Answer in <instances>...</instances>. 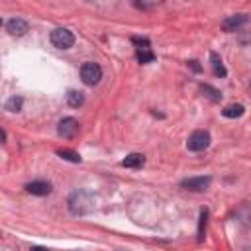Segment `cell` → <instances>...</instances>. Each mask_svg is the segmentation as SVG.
I'll use <instances>...</instances> for the list:
<instances>
[{
  "mask_svg": "<svg viewBox=\"0 0 251 251\" xmlns=\"http://www.w3.org/2000/svg\"><path fill=\"white\" fill-rule=\"evenodd\" d=\"M100 78H102V67H100L98 63H92V61L82 63V67H80V80H82L86 86L98 84Z\"/></svg>",
  "mask_w": 251,
  "mask_h": 251,
  "instance_id": "obj_1",
  "label": "cell"
},
{
  "mask_svg": "<svg viewBox=\"0 0 251 251\" xmlns=\"http://www.w3.org/2000/svg\"><path fill=\"white\" fill-rule=\"evenodd\" d=\"M51 43L57 49H69V47L75 45V35L67 27H57V29L51 31Z\"/></svg>",
  "mask_w": 251,
  "mask_h": 251,
  "instance_id": "obj_2",
  "label": "cell"
},
{
  "mask_svg": "<svg viewBox=\"0 0 251 251\" xmlns=\"http://www.w3.org/2000/svg\"><path fill=\"white\" fill-rule=\"evenodd\" d=\"M210 133L206 131V129H196V131H192L190 135H188V141H186V147L190 149V151H204V149H208V145H210Z\"/></svg>",
  "mask_w": 251,
  "mask_h": 251,
  "instance_id": "obj_3",
  "label": "cell"
},
{
  "mask_svg": "<svg viewBox=\"0 0 251 251\" xmlns=\"http://www.w3.org/2000/svg\"><path fill=\"white\" fill-rule=\"evenodd\" d=\"M131 41L137 45V61L139 63L147 65V63H153L155 61V55H153V51L149 47V39H145V37H133Z\"/></svg>",
  "mask_w": 251,
  "mask_h": 251,
  "instance_id": "obj_4",
  "label": "cell"
},
{
  "mask_svg": "<svg viewBox=\"0 0 251 251\" xmlns=\"http://www.w3.org/2000/svg\"><path fill=\"white\" fill-rule=\"evenodd\" d=\"M247 14H235V16H227L226 20H222V29L227 31V33H233V31H239L245 24H247Z\"/></svg>",
  "mask_w": 251,
  "mask_h": 251,
  "instance_id": "obj_5",
  "label": "cell"
},
{
  "mask_svg": "<svg viewBox=\"0 0 251 251\" xmlns=\"http://www.w3.org/2000/svg\"><path fill=\"white\" fill-rule=\"evenodd\" d=\"M57 133L65 139H71L78 133V122L75 118H63L59 124H57Z\"/></svg>",
  "mask_w": 251,
  "mask_h": 251,
  "instance_id": "obj_6",
  "label": "cell"
},
{
  "mask_svg": "<svg viewBox=\"0 0 251 251\" xmlns=\"http://www.w3.org/2000/svg\"><path fill=\"white\" fill-rule=\"evenodd\" d=\"M210 182H212L210 176H192V178H184V180L180 182V186L186 188V190L202 192V190H206V188L210 186Z\"/></svg>",
  "mask_w": 251,
  "mask_h": 251,
  "instance_id": "obj_7",
  "label": "cell"
},
{
  "mask_svg": "<svg viewBox=\"0 0 251 251\" xmlns=\"http://www.w3.org/2000/svg\"><path fill=\"white\" fill-rule=\"evenodd\" d=\"M6 29H8L10 35L22 37V35H25L29 31V24L25 20H22V18H12V20L6 22Z\"/></svg>",
  "mask_w": 251,
  "mask_h": 251,
  "instance_id": "obj_8",
  "label": "cell"
},
{
  "mask_svg": "<svg viewBox=\"0 0 251 251\" xmlns=\"http://www.w3.org/2000/svg\"><path fill=\"white\" fill-rule=\"evenodd\" d=\"M25 190L33 196H47L51 192V182L47 180H31L25 184Z\"/></svg>",
  "mask_w": 251,
  "mask_h": 251,
  "instance_id": "obj_9",
  "label": "cell"
},
{
  "mask_svg": "<svg viewBox=\"0 0 251 251\" xmlns=\"http://www.w3.org/2000/svg\"><path fill=\"white\" fill-rule=\"evenodd\" d=\"M145 163V157L141 153H129L126 159H122V167H127V169H137Z\"/></svg>",
  "mask_w": 251,
  "mask_h": 251,
  "instance_id": "obj_10",
  "label": "cell"
},
{
  "mask_svg": "<svg viewBox=\"0 0 251 251\" xmlns=\"http://www.w3.org/2000/svg\"><path fill=\"white\" fill-rule=\"evenodd\" d=\"M82 196H84V192H75V194L71 196V200H69V208H71V212L76 214V216L86 212V208H82Z\"/></svg>",
  "mask_w": 251,
  "mask_h": 251,
  "instance_id": "obj_11",
  "label": "cell"
},
{
  "mask_svg": "<svg viewBox=\"0 0 251 251\" xmlns=\"http://www.w3.org/2000/svg\"><path fill=\"white\" fill-rule=\"evenodd\" d=\"M210 63H212V71H214V75L216 76H226L227 75V71H226V67H224V63H222V59H220V55L218 53H210Z\"/></svg>",
  "mask_w": 251,
  "mask_h": 251,
  "instance_id": "obj_12",
  "label": "cell"
},
{
  "mask_svg": "<svg viewBox=\"0 0 251 251\" xmlns=\"http://www.w3.org/2000/svg\"><path fill=\"white\" fill-rule=\"evenodd\" d=\"M67 104H69L71 108L82 106V104H84V94H82L80 90H69V92H67Z\"/></svg>",
  "mask_w": 251,
  "mask_h": 251,
  "instance_id": "obj_13",
  "label": "cell"
},
{
  "mask_svg": "<svg viewBox=\"0 0 251 251\" xmlns=\"http://www.w3.org/2000/svg\"><path fill=\"white\" fill-rule=\"evenodd\" d=\"M243 112H245V108L241 104H227L222 110V116L224 118H239V116H243Z\"/></svg>",
  "mask_w": 251,
  "mask_h": 251,
  "instance_id": "obj_14",
  "label": "cell"
},
{
  "mask_svg": "<svg viewBox=\"0 0 251 251\" xmlns=\"http://www.w3.org/2000/svg\"><path fill=\"white\" fill-rule=\"evenodd\" d=\"M200 90H202V92H204V96H208L212 102H220V100H222V92H220L218 88L210 86V84H202V86H200Z\"/></svg>",
  "mask_w": 251,
  "mask_h": 251,
  "instance_id": "obj_15",
  "label": "cell"
},
{
  "mask_svg": "<svg viewBox=\"0 0 251 251\" xmlns=\"http://www.w3.org/2000/svg\"><path fill=\"white\" fill-rule=\"evenodd\" d=\"M22 106H24V100H22V96H16V94L10 96L8 102H6V110L8 112H20Z\"/></svg>",
  "mask_w": 251,
  "mask_h": 251,
  "instance_id": "obj_16",
  "label": "cell"
},
{
  "mask_svg": "<svg viewBox=\"0 0 251 251\" xmlns=\"http://www.w3.org/2000/svg\"><path fill=\"white\" fill-rule=\"evenodd\" d=\"M57 155L65 161H71V163H80V155L76 151H71V149H57Z\"/></svg>",
  "mask_w": 251,
  "mask_h": 251,
  "instance_id": "obj_17",
  "label": "cell"
},
{
  "mask_svg": "<svg viewBox=\"0 0 251 251\" xmlns=\"http://www.w3.org/2000/svg\"><path fill=\"white\" fill-rule=\"evenodd\" d=\"M206 220H208V210L204 208L200 212V222H198V241L204 239V231H206Z\"/></svg>",
  "mask_w": 251,
  "mask_h": 251,
  "instance_id": "obj_18",
  "label": "cell"
},
{
  "mask_svg": "<svg viewBox=\"0 0 251 251\" xmlns=\"http://www.w3.org/2000/svg\"><path fill=\"white\" fill-rule=\"evenodd\" d=\"M188 65H190V69H192V71H194V73H200V71H202V67H200V65H198V61H190V63H188Z\"/></svg>",
  "mask_w": 251,
  "mask_h": 251,
  "instance_id": "obj_19",
  "label": "cell"
},
{
  "mask_svg": "<svg viewBox=\"0 0 251 251\" xmlns=\"http://www.w3.org/2000/svg\"><path fill=\"white\" fill-rule=\"evenodd\" d=\"M29 251H49V249L47 247H39V245H31Z\"/></svg>",
  "mask_w": 251,
  "mask_h": 251,
  "instance_id": "obj_20",
  "label": "cell"
}]
</instances>
